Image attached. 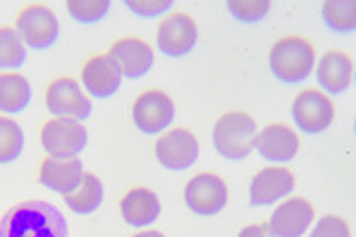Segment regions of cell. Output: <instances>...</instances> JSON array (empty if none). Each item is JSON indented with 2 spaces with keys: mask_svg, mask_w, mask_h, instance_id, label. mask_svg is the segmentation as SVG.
<instances>
[{
  "mask_svg": "<svg viewBox=\"0 0 356 237\" xmlns=\"http://www.w3.org/2000/svg\"><path fill=\"white\" fill-rule=\"evenodd\" d=\"M323 20L334 32H355L356 2L355 0H327L323 4Z\"/></svg>",
  "mask_w": 356,
  "mask_h": 237,
  "instance_id": "22",
  "label": "cell"
},
{
  "mask_svg": "<svg viewBox=\"0 0 356 237\" xmlns=\"http://www.w3.org/2000/svg\"><path fill=\"white\" fill-rule=\"evenodd\" d=\"M83 174H86L83 164L76 156H72V158L50 156L40 166L38 178L42 186L65 196V194L74 192L79 186V182L83 180Z\"/></svg>",
  "mask_w": 356,
  "mask_h": 237,
  "instance_id": "15",
  "label": "cell"
},
{
  "mask_svg": "<svg viewBox=\"0 0 356 237\" xmlns=\"http://www.w3.org/2000/svg\"><path fill=\"white\" fill-rule=\"evenodd\" d=\"M184 200L198 215H216L228 204V186L216 174H198L184 188Z\"/></svg>",
  "mask_w": 356,
  "mask_h": 237,
  "instance_id": "7",
  "label": "cell"
},
{
  "mask_svg": "<svg viewBox=\"0 0 356 237\" xmlns=\"http://www.w3.org/2000/svg\"><path fill=\"white\" fill-rule=\"evenodd\" d=\"M0 237H67V222L54 204L22 202L0 220Z\"/></svg>",
  "mask_w": 356,
  "mask_h": 237,
  "instance_id": "1",
  "label": "cell"
},
{
  "mask_svg": "<svg viewBox=\"0 0 356 237\" xmlns=\"http://www.w3.org/2000/svg\"><path fill=\"white\" fill-rule=\"evenodd\" d=\"M121 79H123V75L107 56L91 58L81 70L83 88L88 89L89 95H93L97 99L111 97L115 91L121 88Z\"/></svg>",
  "mask_w": 356,
  "mask_h": 237,
  "instance_id": "16",
  "label": "cell"
},
{
  "mask_svg": "<svg viewBox=\"0 0 356 237\" xmlns=\"http://www.w3.org/2000/svg\"><path fill=\"white\" fill-rule=\"evenodd\" d=\"M40 140L44 150L56 158L77 156L88 145V131L79 121L72 119H51L42 126Z\"/></svg>",
  "mask_w": 356,
  "mask_h": 237,
  "instance_id": "5",
  "label": "cell"
},
{
  "mask_svg": "<svg viewBox=\"0 0 356 237\" xmlns=\"http://www.w3.org/2000/svg\"><path fill=\"white\" fill-rule=\"evenodd\" d=\"M65 206L72 212L79 213V215H88L93 213L103 202V184L102 180L95 174H83V180L79 182V186L65 194L64 196Z\"/></svg>",
  "mask_w": 356,
  "mask_h": 237,
  "instance_id": "21",
  "label": "cell"
},
{
  "mask_svg": "<svg viewBox=\"0 0 356 237\" xmlns=\"http://www.w3.org/2000/svg\"><path fill=\"white\" fill-rule=\"evenodd\" d=\"M107 58L117 65L123 77L137 79L153 67L154 51L147 42L139 38H123L111 46Z\"/></svg>",
  "mask_w": 356,
  "mask_h": 237,
  "instance_id": "12",
  "label": "cell"
},
{
  "mask_svg": "<svg viewBox=\"0 0 356 237\" xmlns=\"http://www.w3.org/2000/svg\"><path fill=\"white\" fill-rule=\"evenodd\" d=\"M313 218V206L305 198H291L271 213L267 229L273 237H301L309 229Z\"/></svg>",
  "mask_w": 356,
  "mask_h": 237,
  "instance_id": "13",
  "label": "cell"
},
{
  "mask_svg": "<svg viewBox=\"0 0 356 237\" xmlns=\"http://www.w3.org/2000/svg\"><path fill=\"white\" fill-rule=\"evenodd\" d=\"M125 6L137 16L154 18V16H161L166 10H170L172 2L170 0H125Z\"/></svg>",
  "mask_w": 356,
  "mask_h": 237,
  "instance_id": "28",
  "label": "cell"
},
{
  "mask_svg": "<svg viewBox=\"0 0 356 237\" xmlns=\"http://www.w3.org/2000/svg\"><path fill=\"white\" fill-rule=\"evenodd\" d=\"M154 152L159 163L168 170H186L196 163L200 154V145L191 131L175 129L159 138Z\"/></svg>",
  "mask_w": 356,
  "mask_h": 237,
  "instance_id": "11",
  "label": "cell"
},
{
  "mask_svg": "<svg viewBox=\"0 0 356 237\" xmlns=\"http://www.w3.org/2000/svg\"><path fill=\"white\" fill-rule=\"evenodd\" d=\"M133 237H165L163 234H159V231H143V234H137V236Z\"/></svg>",
  "mask_w": 356,
  "mask_h": 237,
  "instance_id": "30",
  "label": "cell"
},
{
  "mask_svg": "<svg viewBox=\"0 0 356 237\" xmlns=\"http://www.w3.org/2000/svg\"><path fill=\"white\" fill-rule=\"evenodd\" d=\"M32 99L30 81L20 74H0V111L20 113Z\"/></svg>",
  "mask_w": 356,
  "mask_h": 237,
  "instance_id": "20",
  "label": "cell"
},
{
  "mask_svg": "<svg viewBox=\"0 0 356 237\" xmlns=\"http://www.w3.org/2000/svg\"><path fill=\"white\" fill-rule=\"evenodd\" d=\"M24 149L22 126L8 117H0V164L14 163Z\"/></svg>",
  "mask_w": 356,
  "mask_h": 237,
  "instance_id": "24",
  "label": "cell"
},
{
  "mask_svg": "<svg viewBox=\"0 0 356 237\" xmlns=\"http://www.w3.org/2000/svg\"><path fill=\"white\" fill-rule=\"evenodd\" d=\"M309 237H350V229L339 215H325L321 218L315 225V229L311 231Z\"/></svg>",
  "mask_w": 356,
  "mask_h": 237,
  "instance_id": "27",
  "label": "cell"
},
{
  "mask_svg": "<svg viewBox=\"0 0 356 237\" xmlns=\"http://www.w3.org/2000/svg\"><path fill=\"white\" fill-rule=\"evenodd\" d=\"M295 188V176L287 168H264L254 176L250 186L252 206H269L285 198Z\"/></svg>",
  "mask_w": 356,
  "mask_h": 237,
  "instance_id": "14",
  "label": "cell"
},
{
  "mask_svg": "<svg viewBox=\"0 0 356 237\" xmlns=\"http://www.w3.org/2000/svg\"><path fill=\"white\" fill-rule=\"evenodd\" d=\"M121 215L133 227L151 225L161 215V200L153 190L135 188L121 200Z\"/></svg>",
  "mask_w": 356,
  "mask_h": 237,
  "instance_id": "19",
  "label": "cell"
},
{
  "mask_svg": "<svg viewBox=\"0 0 356 237\" xmlns=\"http://www.w3.org/2000/svg\"><path fill=\"white\" fill-rule=\"evenodd\" d=\"M254 147L271 163H289L299 152V138L289 126L271 125L255 135Z\"/></svg>",
  "mask_w": 356,
  "mask_h": 237,
  "instance_id": "17",
  "label": "cell"
},
{
  "mask_svg": "<svg viewBox=\"0 0 356 237\" xmlns=\"http://www.w3.org/2000/svg\"><path fill=\"white\" fill-rule=\"evenodd\" d=\"M65 8L77 22L95 24L103 20V16H107L111 2L109 0H67Z\"/></svg>",
  "mask_w": 356,
  "mask_h": 237,
  "instance_id": "25",
  "label": "cell"
},
{
  "mask_svg": "<svg viewBox=\"0 0 356 237\" xmlns=\"http://www.w3.org/2000/svg\"><path fill=\"white\" fill-rule=\"evenodd\" d=\"M355 65L343 51H327L317 67V79L321 88L331 95H339L353 83Z\"/></svg>",
  "mask_w": 356,
  "mask_h": 237,
  "instance_id": "18",
  "label": "cell"
},
{
  "mask_svg": "<svg viewBox=\"0 0 356 237\" xmlns=\"http://www.w3.org/2000/svg\"><path fill=\"white\" fill-rule=\"evenodd\" d=\"M257 126L245 113L234 111L222 115L212 131V142L218 154L228 161H242L254 150Z\"/></svg>",
  "mask_w": 356,
  "mask_h": 237,
  "instance_id": "2",
  "label": "cell"
},
{
  "mask_svg": "<svg viewBox=\"0 0 356 237\" xmlns=\"http://www.w3.org/2000/svg\"><path fill=\"white\" fill-rule=\"evenodd\" d=\"M16 32L24 46L32 50H48L60 36L58 16L44 4H30L16 20Z\"/></svg>",
  "mask_w": 356,
  "mask_h": 237,
  "instance_id": "4",
  "label": "cell"
},
{
  "mask_svg": "<svg viewBox=\"0 0 356 237\" xmlns=\"http://www.w3.org/2000/svg\"><path fill=\"white\" fill-rule=\"evenodd\" d=\"M238 237H273L269 234V229L264 227V225H248V227H243L242 231H240V236Z\"/></svg>",
  "mask_w": 356,
  "mask_h": 237,
  "instance_id": "29",
  "label": "cell"
},
{
  "mask_svg": "<svg viewBox=\"0 0 356 237\" xmlns=\"http://www.w3.org/2000/svg\"><path fill=\"white\" fill-rule=\"evenodd\" d=\"M198 40V26L188 14H172L159 26L156 44L168 58H182L191 54Z\"/></svg>",
  "mask_w": 356,
  "mask_h": 237,
  "instance_id": "9",
  "label": "cell"
},
{
  "mask_svg": "<svg viewBox=\"0 0 356 237\" xmlns=\"http://www.w3.org/2000/svg\"><path fill=\"white\" fill-rule=\"evenodd\" d=\"M271 8L267 0H229L228 10L229 14L245 24H254L264 20Z\"/></svg>",
  "mask_w": 356,
  "mask_h": 237,
  "instance_id": "26",
  "label": "cell"
},
{
  "mask_svg": "<svg viewBox=\"0 0 356 237\" xmlns=\"http://www.w3.org/2000/svg\"><path fill=\"white\" fill-rule=\"evenodd\" d=\"M291 113L297 126L307 135H317L327 131L334 119L332 101L315 89L303 91L293 103Z\"/></svg>",
  "mask_w": 356,
  "mask_h": 237,
  "instance_id": "8",
  "label": "cell"
},
{
  "mask_svg": "<svg viewBox=\"0 0 356 237\" xmlns=\"http://www.w3.org/2000/svg\"><path fill=\"white\" fill-rule=\"evenodd\" d=\"M175 103L163 91H147L133 105V121L147 135L165 131L175 121Z\"/></svg>",
  "mask_w": 356,
  "mask_h": 237,
  "instance_id": "10",
  "label": "cell"
},
{
  "mask_svg": "<svg viewBox=\"0 0 356 237\" xmlns=\"http://www.w3.org/2000/svg\"><path fill=\"white\" fill-rule=\"evenodd\" d=\"M46 107L56 119L83 121L91 115V101L72 77L54 79L46 91Z\"/></svg>",
  "mask_w": 356,
  "mask_h": 237,
  "instance_id": "6",
  "label": "cell"
},
{
  "mask_svg": "<svg viewBox=\"0 0 356 237\" xmlns=\"http://www.w3.org/2000/svg\"><path fill=\"white\" fill-rule=\"evenodd\" d=\"M26 62V46L18 32L10 26L0 28V70L13 72Z\"/></svg>",
  "mask_w": 356,
  "mask_h": 237,
  "instance_id": "23",
  "label": "cell"
},
{
  "mask_svg": "<svg viewBox=\"0 0 356 237\" xmlns=\"http://www.w3.org/2000/svg\"><path fill=\"white\" fill-rule=\"evenodd\" d=\"M269 67L281 81L299 83L307 79L315 67V50L305 38H283L271 48Z\"/></svg>",
  "mask_w": 356,
  "mask_h": 237,
  "instance_id": "3",
  "label": "cell"
}]
</instances>
